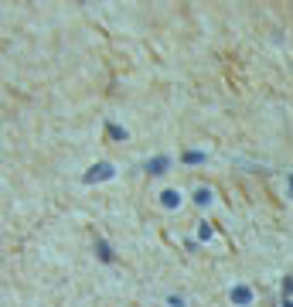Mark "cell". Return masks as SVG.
<instances>
[{
	"instance_id": "7a4b0ae2",
	"label": "cell",
	"mask_w": 293,
	"mask_h": 307,
	"mask_svg": "<svg viewBox=\"0 0 293 307\" xmlns=\"http://www.w3.org/2000/svg\"><path fill=\"white\" fill-rule=\"evenodd\" d=\"M232 300L246 307L249 300H252V290H249V287H232Z\"/></svg>"
},
{
	"instance_id": "3957f363",
	"label": "cell",
	"mask_w": 293,
	"mask_h": 307,
	"mask_svg": "<svg viewBox=\"0 0 293 307\" xmlns=\"http://www.w3.org/2000/svg\"><path fill=\"white\" fill-rule=\"evenodd\" d=\"M167 168H170V160H167V157H154L150 164H146V171H150V174H164Z\"/></svg>"
},
{
	"instance_id": "8992f818",
	"label": "cell",
	"mask_w": 293,
	"mask_h": 307,
	"mask_svg": "<svg viewBox=\"0 0 293 307\" xmlns=\"http://www.w3.org/2000/svg\"><path fill=\"white\" fill-rule=\"evenodd\" d=\"M194 202L201 205V208L204 205H212V191H208V188H198V191H194Z\"/></svg>"
},
{
	"instance_id": "ba28073f",
	"label": "cell",
	"mask_w": 293,
	"mask_h": 307,
	"mask_svg": "<svg viewBox=\"0 0 293 307\" xmlns=\"http://www.w3.org/2000/svg\"><path fill=\"white\" fill-rule=\"evenodd\" d=\"M283 297H286V300H293V276H286V280H283Z\"/></svg>"
},
{
	"instance_id": "52a82bcc",
	"label": "cell",
	"mask_w": 293,
	"mask_h": 307,
	"mask_svg": "<svg viewBox=\"0 0 293 307\" xmlns=\"http://www.w3.org/2000/svg\"><path fill=\"white\" fill-rule=\"evenodd\" d=\"M184 160H188V164H201L204 154H201V150H188V154H184Z\"/></svg>"
},
{
	"instance_id": "30bf717a",
	"label": "cell",
	"mask_w": 293,
	"mask_h": 307,
	"mask_svg": "<svg viewBox=\"0 0 293 307\" xmlns=\"http://www.w3.org/2000/svg\"><path fill=\"white\" fill-rule=\"evenodd\" d=\"M286 184H290V194H293V174H290V178H286Z\"/></svg>"
},
{
	"instance_id": "277c9868",
	"label": "cell",
	"mask_w": 293,
	"mask_h": 307,
	"mask_svg": "<svg viewBox=\"0 0 293 307\" xmlns=\"http://www.w3.org/2000/svg\"><path fill=\"white\" fill-rule=\"evenodd\" d=\"M96 253H99V260H102V263H113V249H109V242L96 239Z\"/></svg>"
},
{
	"instance_id": "6da1fadb",
	"label": "cell",
	"mask_w": 293,
	"mask_h": 307,
	"mask_svg": "<svg viewBox=\"0 0 293 307\" xmlns=\"http://www.w3.org/2000/svg\"><path fill=\"white\" fill-rule=\"evenodd\" d=\"M106 178H113V164H96V168H89V174H85V184H96V181H106Z\"/></svg>"
},
{
	"instance_id": "5b68a950",
	"label": "cell",
	"mask_w": 293,
	"mask_h": 307,
	"mask_svg": "<svg viewBox=\"0 0 293 307\" xmlns=\"http://www.w3.org/2000/svg\"><path fill=\"white\" fill-rule=\"evenodd\" d=\"M160 202H164V208H178V205H181V194L178 191H164V194H160Z\"/></svg>"
},
{
	"instance_id": "9c48e42d",
	"label": "cell",
	"mask_w": 293,
	"mask_h": 307,
	"mask_svg": "<svg viewBox=\"0 0 293 307\" xmlns=\"http://www.w3.org/2000/svg\"><path fill=\"white\" fill-rule=\"evenodd\" d=\"M109 136H113V140H123L126 130H123V126H116V123H109Z\"/></svg>"
}]
</instances>
